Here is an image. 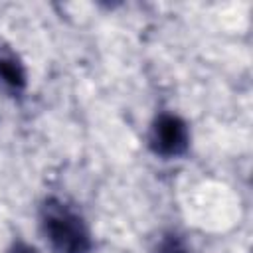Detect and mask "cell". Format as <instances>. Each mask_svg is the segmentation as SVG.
I'll return each instance as SVG.
<instances>
[{
	"label": "cell",
	"mask_w": 253,
	"mask_h": 253,
	"mask_svg": "<svg viewBox=\"0 0 253 253\" xmlns=\"http://www.w3.org/2000/svg\"><path fill=\"white\" fill-rule=\"evenodd\" d=\"M8 253H38V249L26 241H14V245L10 247Z\"/></svg>",
	"instance_id": "cell-5"
},
{
	"label": "cell",
	"mask_w": 253,
	"mask_h": 253,
	"mask_svg": "<svg viewBox=\"0 0 253 253\" xmlns=\"http://www.w3.org/2000/svg\"><path fill=\"white\" fill-rule=\"evenodd\" d=\"M152 253H192V249H190L188 241L184 239V235H180L176 231H164L156 239Z\"/></svg>",
	"instance_id": "cell-4"
},
{
	"label": "cell",
	"mask_w": 253,
	"mask_h": 253,
	"mask_svg": "<svg viewBox=\"0 0 253 253\" xmlns=\"http://www.w3.org/2000/svg\"><path fill=\"white\" fill-rule=\"evenodd\" d=\"M40 227L53 253H91L93 249V237L85 217L59 198L43 200Z\"/></svg>",
	"instance_id": "cell-1"
},
{
	"label": "cell",
	"mask_w": 253,
	"mask_h": 253,
	"mask_svg": "<svg viewBox=\"0 0 253 253\" xmlns=\"http://www.w3.org/2000/svg\"><path fill=\"white\" fill-rule=\"evenodd\" d=\"M148 146L160 158H180L190 148L188 123L176 113H158L150 125Z\"/></svg>",
	"instance_id": "cell-2"
},
{
	"label": "cell",
	"mask_w": 253,
	"mask_h": 253,
	"mask_svg": "<svg viewBox=\"0 0 253 253\" xmlns=\"http://www.w3.org/2000/svg\"><path fill=\"white\" fill-rule=\"evenodd\" d=\"M28 73L20 55L6 43H0V89L10 97H20L26 91Z\"/></svg>",
	"instance_id": "cell-3"
}]
</instances>
